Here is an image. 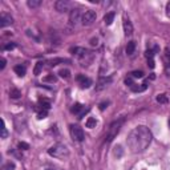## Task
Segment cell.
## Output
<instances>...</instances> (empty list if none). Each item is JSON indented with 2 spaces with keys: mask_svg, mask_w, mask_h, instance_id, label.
Wrapping results in <instances>:
<instances>
[{
  "mask_svg": "<svg viewBox=\"0 0 170 170\" xmlns=\"http://www.w3.org/2000/svg\"><path fill=\"white\" fill-rule=\"evenodd\" d=\"M151 140H153V134L149 130V128L140 125L129 133L128 145L133 153H141L148 149V146L151 144Z\"/></svg>",
  "mask_w": 170,
  "mask_h": 170,
  "instance_id": "6da1fadb",
  "label": "cell"
},
{
  "mask_svg": "<svg viewBox=\"0 0 170 170\" xmlns=\"http://www.w3.org/2000/svg\"><path fill=\"white\" fill-rule=\"evenodd\" d=\"M48 154L58 160H67L69 157V150L64 144H55L53 146H51L48 149Z\"/></svg>",
  "mask_w": 170,
  "mask_h": 170,
  "instance_id": "7a4b0ae2",
  "label": "cell"
},
{
  "mask_svg": "<svg viewBox=\"0 0 170 170\" xmlns=\"http://www.w3.org/2000/svg\"><path fill=\"white\" fill-rule=\"evenodd\" d=\"M122 124H124V118H120L117 121H114L110 124V126L108 128V132H106V137H105V142H112L116 136L118 134V132L121 130L122 128Z\"/></svg>",
  "mask_w": 170,
  "mask_h": 170,
  "instance_id": "3957f363",
  "label": "cell"
},
{
  "mask_svg": "<svg viewBox=\"0 0 170 170\" xmlns=\"http://www.w3.org/2000/svg\"><path fill=\"white\" fill-rule=\"evenodd\" d=\"M69 133H70V137H72L75 141H77V142L84 141V138H85L84 130H82L80 126H77V125H70L69 126Z\"/></svg>",
  "mask_w": 170,
  "mask_h": 170,
  "instance_id": "277c9868",
  "label": "cell"
},
{
  "mask_svg": "<svg viewBox=\"0 0 170 170\" xmlns=\"http://www.w3.org/2000/svg\"><path fill=\"white\" fill-rule=\"evenodd\" d=\"M81 20H82V15H81V10H80V8H75V10L70 11V13H69V24L70 25L76 27Z\"/></svg>",
  "mask_w": 170,
  "mask_h": 170,
  "instance_id": "5b68a950",
  "label": "cell"
},
{
  "mask_svg": "<svg viewBox=\"0 0 170 170\" xmlns=\"http://www.w3.org/2000/svg\"><path fill=\"white\" fill-rule=\"evenodd\" d=\"M96 19H97V15H96V12L94 11H92V10H88V11H85V13L82 15V20H81V23H82V25H92V24L96 21Z\"/></svg>",
  "mask_w": 170,
  "mask_h": 170,
  "instance_id": "8992f818",
  "label": "cell"
},
{
  "mask_svg": "<svg viewBox=\"0 0 170 170\" xmlns=\"http://www.w3.org/2000/svg\"><path fill=\"white\" fill-rule=\"evenodd\" d=\"M55 8H56V11L58 12H68L70 10V3L68 1V0H57L56 3H55Z\"/></svg>",
  "mask_w": 170,
  "mask_h": 170,
  "instance_id": "52a82bcc",
  "label": "cell"
},
{
  "mask_svg": "<svg viewBox=\"0 0 170 170\" xmlns=\"http://www.w3.org/2000/svg\"><path fill=\"white\" fill-rule=\"evenodd\" d=\"M122 27H124V33H125V36H126V37H130V36L133 35V31H134V28H133L132 21L129 20L128 17H124Z\"/></svg>",
  "mask_w": 170,
  "mask_h": 170,
  "instance_id": "ba28073f",
  "label": "cell"
},
{
  "mask_svg": "<svg viewBox=\"0 0 170 170\" xmlns=\"http://www.w3.org/2000/svg\"><path fill=\"white\" fill-rule=\"evenodd\" d=\"M76 80H77V82L80 84V86H81V88H84V89L89 88V86L92 85V80L89 79V77H85L84 75H79V76L76 77Z\"/></svg>",
  "mask_w": 170,
  "mask_h": 170,
  "instance_id": "9c48e42d",
  "label": "cell"
},
{
  "mask_svg": "<svg viewBox=\"0 0 170 170\" xmlns=\"http://www.w3.org/2000/svg\"><path fill=\"white\" fill-rule=\"evenodd\" d=\"M13 24V17L8 13H1V19H0V27L1 28H5L8 25H12Z\"/></svg>",
  "mask_w": 170,
  "mask_h": 170,
  "instance_id": "30bf717a",
  "label": "cell"
},
{
  "mask_svg": "<svg viewBox=\"0 0 170 170\" xmlns=\"http://www.w3.org/2000/svg\"><path fill=\"white\" fill-rule=\"evenodd\" d=\"M110 82H112V77H101V79L98 80L97 85H96V91H103V89L106 88Z\"/></svg>",
  "mask_w": 170,
  "mask_h": 170,
  "instance_id": "8fae6325",
  "label": "cell"
},
{
  "mask_svg": "<svg viewBox=\"0 0 170 170\" xmlns=\"http://www.w3.org/2000/svg\"><path fill=\"white\" fill-rule=\"evenodd\" d=\"M70 52H72L73 55H76L79 58H82L85 57L88 53H91V52L88 51V49L85 48H81V47H75V48H70Z\"/></svg>",
  "mask_w": 170,
  "mask_h": 170,
  "instance_id": "7c38bea8",
  "label": "cell"
},
{
  "mask_svg": "<svg viewBox=\"0 0 170 170\" xmlns=\"http://www.w3.org/2000/svg\"><path fill=\"white\" fill-rule=\"evenodd\" d=\"M61 63H69V60H67V58H52V60L48 61V67L52 68V67H56L58 64Z\"/></svg>",
  "mask_w": 170,
  "mask_h": 170,
  "instance_id": "4fadbf2b",
  "label": "cell"
},
{
  "mask_svg": "<svg viewBox=\"0 0 170 170\" xmlns=\"http://www.w3.org/2000/svg\"><path fill=\"white\" fill-rule=\"evenodd\" d=\"M146 88H148V84L146 82H144V84H140V85H137V84H134L133 86H130V89L133 92H144V91H146Z\"/></svg>",
  "mask_w": 170,
  "mask_h": 170,
  "instance_id": "5bb4252c",
  "label": "cell"
},
{
  "mask_svg": "<svg viewBox=\"0 0 170 170\" xmlns=\"http://www.w3.org/2000/svg\"><path fill=\"white\" fill-rule=\"evenodd\" d=\"M163 63H165L166 68L170 67V48H165V51H163Z\"/></svg>",
  "mask_w": 170,
  "mask_h": 170,
  "instance_id": "9a60e30c",
  "label": "cell"
},
{
  "mask_svg": "<svg viewBox=\"0 0 170 170\" xmlns=\"http://www.w3.org/2000/svg\"><path fill=\"white\" fill-rule=\"evenodd\" d=\"M125 51H126V53H128L129 56H132V55L134 53V51H136V43L134 41H129L128 44H126Z\"/></svg>",
  "mask_w": 170,
  "mask_h": 170,
  "instance_id": "2e32d148",
  "label": "cell"
},
{
  "mask_svg": "<svg viewBox=\"0 0 170 170\" xmlns=\"http://www.w3.org/2000/svg\"><path fill=\"white\" fill-rule=\"evenodd\" d=\"M114 16H116L114 12H109V13H106L104 16V23L106 24V25H110V24L113 23V20H114Z\"/></svg>",
  "mask_w": 170,
  "mask_h": 170,
  "instance_id": "e0dca14e",
  "label": "cell"
},
{
  "mask_svg": "<svg viewBox=\"0 0 170 170\" xmlns=\"http://www.w3.org/2000/svg\"><path fill=\"white\" fill-rule=\"evenodd\" d=\"M43 68H44V63L43 61H37L35 65V69H33V73H35V76H39L40 73L43 72Z\"/></svg>",
  "mask_w": 170,
  "mask_h": 170,
  "instance_id": "ac0fdd59",
  "label": "cell"
},
{
  "mask_svg": "<svg viewBox=\"0 0 170 170\" xmlns=\"http://www.w3.org/2000/svg\"><path fill=\"white\" fill-rule=\"evenodd\" d=\"M13 70H15V73H16L17 76H20V77H23L24 75H25V67L24 65H16L13 68Z\"/></svg>",
  "mask_w": 170,
  "mask_h": 170,
  "instance_id": "d6986e66",
  "label": "cell"
},
{
  "mask_svg": "<svg viewBox=\"0 0 170 170\" xmlns=\"http://www.w3.org/2000/svg\"><path fill=\"white\" fill-rule=\"evenodd\" d=\"M58 75H60L61 79H70V70L69 69H67V68H63V69H60L58 70Z\"/></svg>",
  "mask_w": 170,
  "mask_h": 170,
  "instance_id": "ffe728a7",
  "label": "cell"
},
{
  "mask_svg": "<svg viewBox=\"0 0 170 170\" xmlns=\"http://www.w3.org/2000/svg\"><path fill=\"white\" fill-rule=\"evenodd\" d=\"M84 109H85V108L82 106L81 104H79V103H77V104H75V105H73V106H72V109H70V112H72V113H75V114H80V112H82V110H84Z\"/></svg>",
  "mask_w": 170,
  "mask_h": 170,
  "instance_id": "44dd1931",
  "label": "cell"
},
{
  "mask_svg": "<svg viewBox=\"0 0 170 170\" xmlns=\"http://www.w3.org/2000/svg\"><path fill=\"white\" fill-rule=\"evenodd\" d=\"M85 125H86V128L93 129V128H96V125H97V121H96V118H93V117H89V118L86 120Z\"/></svg>",
  "mask_w": 170,
  "mask_h": 170,
  "instance_id": "7402d4cb",
  "label": "cell"
},
{
  "mask_svg": "<svg viewBox=\"0 0 170 170\" xmlns=\"http://www.w3.org/2000/svg\"><path fill=\"white\" fill-rule=\"evenodd\" d=\"M21 96V92L19 91V89H16V88H11V91H10V97L11 98H19Z\"/></svg>",
  "mask_w": 170,
  "mask_h": 170,
  "instance_id": "603a6c76",
  "label": "cell"
},
{
  "mask_svg": "<svg viewBox=\"0 0 170 170\" xmlns=\"http://www.w3.org/2000/svg\"><path fill=\"white\" fill-rule=\"evenodd\" d=\"M27 4H28L29 8H37L41 5V0H28Z\"/></svg>",
  "mask_w": 170,
  "mask_h": 170,
  "instance_id": "cb8c5ba5",
  "label": "cell"
},
{
  "mask_svg": "<svg viewBox=\"0 0 170 170\" xmlns=\"http://www.w3.org/2000/svg\"><path fill=\"white\" fill-rule=\"evenodd\" d=\"M49 108H51V103L47 100H40V109H43V110H49Z\"/></svg>",
  "mask_w": 170,
  "mask_h": 170,
  "instance_id": "d4e9b609",
  "label": "cell"
},
{
  "mask_svg": "<svg viewBox=\"0 0 170 170\" xmlns=\"http://www.w3.org/2000/svg\"><path fill=\"white\" fill-rule=\"evenodd\" d=\"M157 101H158L160 104H168L169 103V98L166 94H158L157 96Z\"/></svg>",
  "mask_w": 170,
  "mask_h": 170,
  "instance_id": "484cf974",
  "label": "cell"
},
{
  "mask_svg": "<svg viewBox=\"0 0 170 170\" xmlns=\"http://www.w3.org/2000/svg\"><path fill=\"white\" fill-rule=\"evenodd\" d=\"M43 81H44V82H52V84H53V82L57 81V77L55 76V75H49L47 77H44V79H43Z\"/></svg>",
  "mask_w": 170,
  "mask_h": 170,
  "instance_id": "4316f807",
  "label": "cell"
},
{
  "mask_svg": "<svg viewBox=\"0 0 170 170\" xmlns=\"http://www.w3.org/2000/svg\"><path fill=\"white\" fill-rule=\"evenodd\" d=\"M113 153H114V156H116L117 158H121L122 157V148L121 146H116L114 148V150H113Z\"/></svg>",
  "mask_w": 170,
  "mask_h": 170,
  "instance_id": "83f0119b",
  "label": "cell"
},
{
  "mask_svg": "<svg viewBox=\"0 0 170 170\" xmlns=\"http://www.w3.org/2000/svg\"><path fill=\"white\" fill-rule=\"evenodd\" d=\"M132 77H136V79H142L144 77V72L142 70H134V72L130 73Z\"/></svg>",
  "mask_w": 170,
  "mask_h": 170,
  "instance_id": "f1b7e54d",
  "label": "cell"
},
{
  "mask_svg": "<svg viewBox=\"0 0 170 170\" xmlns=\"http://www.w3.org/2000/svg\"><path fill=\"white\" fill-rule=\"evenodd\" d=\"M17 148H19V150H28L29 149V145L27 144V142H19V144H17Z\"/></svg>",
  "mask_w": 170,
  "mask_h": 170,
  "instance_id": "f546056e",
  "label": "cell"
},
{
  "mask_svg": "<svg viewBox=\"0 0 170 170\" xmlns=\"http://www.w3.org/2000/svg\"><path fill=\"white\" fill-rule=\"evenodd\" d=\"M13 169H15V163L13 162H7L1 168V170H13Z\"/></svg>",
  "mask_w": 170,
  "mask_h": 170,
  "instance_id": "4dcf8cb0",
  "label": "cell"
},
{
  "mask_svg": "<svg viewBox=\"0 0 170 170\" xmlns=\"http://www.w3.org/2000/svg\"><path fill=\"white\" fill-rule=\"evenodd\" d=\"M8 136V132H7V128L4 125V121H3V126H1V138H7Z\"/></svg>",
  "mask_w": 170,
  "mask_h": 170,
  "instance_id": "1f68e13d",
  "label": "cell"
},
{
  "mask_svg": "<svg viewBox=\"0 0 170 170\" xmlns=\"http://www.w3.org/2000/svg\"><path fill=\"white\" fill-rule=\"evenodd\" d=\"M47 114H48V110H40L39 112V114H37V118L39 120H41V118H45V117H47Z\"/></svg>",
  "mask_w": 170,
  "mask_h": 170,
  "instance_id": "d6a6232c",
  "label": "cell"
},
{
  "mask_svg": "<svg viewBox=\"0 0 170 170\" xmlns=\"http://www.w3.org/2000/svg\"><path fill=\"white\" fill-rule=\"evenodd\" d=\"M125 84L129 85V86H133V85H134V81H133V77H132V76H128V77H126V79H125Z\"/></svg>",
  "mask_w": 170,
  "mask_h": 170,
  "instance_id": "836d02e7",
  "label": "cell"
},
{
  "mask_svg": "<svg viewBox=\"0 0 170 170\" xmlns=\"http://www.w3.org/2000/svg\"><path fill=\"white\" fill-rule=\"evenodd\" d=\"M154 52H156V51H153V49H148V51H146V58H148V60L154 58Z\"/></svg>",
  "mask_w": 170,
  "mask_h": 170,
  "instance_id": "e575fe53",
  "label": "cell"
},
{
  "mask_svg": "<svg viewBox=\"0 0 170 170\" xmlns=\"http://www.w3.org/2000/svg\"><path fill=\"white\" fill-rule=\"evenodd\" d=\"M15 47H16V44H15V43H10V44L4 45V49H5V51H11V49H13Z\"/></svg>",
  "mask_w": 170,
  "mask_h": 170,
  "instance_id": "d590c367",
  "label": "cell"
},
{
  "mask_svg": "<svg viewBox=\"0 0 170 170\" xmlns=\"http://www.w3.org/2000/svg\"><path fill=\"white\" fill-rule=\"evenodd\" d=\"M5 63H7V61H5V58H4V57L0 58V70H3V69L5 68Z\"/></svg>",
  "mask_w": 170,
  "mask_h": 170,
  "instance_id": "8d00e7d4",
  "label": "cell"
},
{
  "mask_svg": "<svg viewBox=\"0 0 170 170\" xmlns=\"http://www.w3.org/2000/svg\"><path fill=\"white\" fill-rule=\"evenodd\" d=\"M108 105H109V101H105V103H101V104H100V110H104L105 108L108 106Z\"/></svg>",
  "mask_w": 170,
  "mask_h": 170,
  "instance_id": "74e56055",
  "label": "cell"
},
{
  "mask_svg": "<svg viewBox=\"0 0 170 170\" xmlns=\"http://www.w3.org/2000/svg\"><path fill=\"white\" fill-rule=\"evenodd\" d=\"M166 16L170 17V1L166 4Z\"/></svg>",
  "mask_w": 170,
  "mask_h": 170,
  "instance_id": "f35d334b",
  "label": "cell"
},
{
  "mask_svg": "<svg viewBox=\"0 0 170 170\" xmlns=\"http://www.w3.org/2000/svg\"><path fill=\"white\" fill-rule=\"evenodd\" d=\"M148 65L150 68H154V58H150V60H148Z\"/></svg>",
  "mask_w": 170,
  "mask_h": 170,
  "instance_id": "ab89813d",
  "label": "cell"
},
{
  "mask_svg": "<svg viewBox=\"0 0 170 170\" xmlns=\"http://www.w3.org/2000/svg\"><path fill=\"white\" fill-rule=\"evenodd\" d=\"M169 128H170V120H169Z\"/></svg>",
  "mask_w": 170,
  "mask_h": 170,
  "instance_id": "60d3db41",
  "label": "cell"
},
{
  "mask_svg": "<svg viewBox=\"0 0 170 170\" xmlns=\"http://www.w3.org/2000/svg\"><path fill=\"white\" fill-rule=\"evenodd\" d=\"M47 170H53V169H47Z\"/></svg>",
  "mask_w": 170,
  "mask_h": 170,
  "instance_id": "b9f144b4",
  "label": "cell"
}]
</instances>
